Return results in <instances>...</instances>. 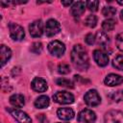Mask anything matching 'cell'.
I'll use <instances>...</instances> for the list:
<instances>
[{
    "mask_svg": "<svg viewBox=\"0 0 123 123\" xmlns=\"http://www.w3.org/2000/svg\"><path fill=\"white\" fill-rule=\"evenodd\" d=\"M49 103H50L49 97L46 95H41L36 99L35 107L37 109H44V108H47L49 106Z\"/></svg>",
    "mask_w": 123,
    "mask_h": 123,
    "instance_id": "obj_19",
    "label": "cell"
},
{
    "mask_svg": "<svg viewBox=\"0 0 123 123\" xmlns=\"http://www.w3.org/2000/svg\"><path fill=\"white\" fill-rule=\"evenodd\" d=\"M48 51L52 56L62 57L65 51V46L60 40H53L48 44Z\"/></svg>",
    "mask_w": 123,
    "mask_h": 123,
    "instance_id": "obj_3",
    "label": "cell"
},
{
    "mask_svg": "<svg viewBox=\"0 0 123 123\" xmlns=\"http://www.w3.org/2000/svg\"><path fill=\"white\" fill-rule=\"evenodd\" d=\"M120 18H121V20L123 21V10H122L121 12H120Z\"/></svg>",
    "mask_w": 123,
    "mask_h": 123,
    "instance_id": "obj_32",
    "label": "cell"
},
{
    "mask_svg": "<svg viewBox=\"0 0 123 123\" xmlns=\"http://www.w3.org/2000/svg\"><path fill=\"white\" fill-rule=\"evenodd\" d=\"M77 120L80 123H94L96 120L95 112L89 109H85L78 113Z\"/></svg>",
    "mask_w": 123,
    "mask_h": 123,
    "instance_id": "obj_6",
    "label": "cell"
},
{
    "mask_svg": "<svg viewBox=\"0 0 123 123\" xmlns=\"http://www.w3.org/2000/svg\"><path fill=\"white\" fill-rule=\"evenodd\" d=\"M86 7V2H83V1L75 2V3H73V5L70 9V12L73 16L79 17L85 12Z\"/></svg>",
    "mask_w": 123,
    "mask_h": 123,
    "instance_id": "obj_12",
    "label": "cell"
},
{
    "mask_svg": "<svg viewBox=\"0 0 123 123\" xmlns=\"http://www.w3.org/2000/svg\"><path fill=\"white\" fill-rule=\"evenodd\" d=\"M112 65L118 69V70H122L123 71V55H118L116 56L113 61H112Z\"/></svg>",
    "mask_w": 123,
    "mask_h": 123,
    "instance_id": "obj_23",
    "label": "cell"
},
{
    "mask_svg": "<svg viewBox=\"0 0 123 123\" xmlns=\"http://www.w3.org/2000/svg\"><path fill=\"white\" fill-rule=\"evenodd\" d=\"M104 82L109 86H114L121 85L123 83V77L120 76V75H117V74L111 73V74L106 76Z\"/></svg>",
    "mask_w": 123,
    "mask_h": 123,
    "instance_id": "obj_14",
    "label": "cell"
},
{
    "mask_svg": "<svg viewBox=\"0 0 123 123\" xmlns=\"http://www.w3.org/2000/svg\"><path fill=\"white\" fill-rule=\"evenodd\" d=\"M57 115L62 120H70L74 117V111L70 108H60L57 111Z\"/></svg>",
    "mask_w": 123,
    "mask_h": 123,
    "instance_id": "obj_15",
    "label": "cell"
},
{
    "mask_svg": "<svg viewBox=\"0 0 123 123\" xmlns=\"http://www.w3.org/2000/svg\"><path fill=\"white\" fill-rule=\"evenodd\" d=\"M104 119L105 123H123V112L116 110L109 111Z\"/></svg>",
    "mask_w": 123,
    "mask_h": 123,
    "instance_id": "obj_8",
    "label": "cell"
},
{
    "mask_svg": "<svg viewBox=\"0 0 123 123\" xmlns=\"http://www.w3.org/2000/svg\"><path fill=\"white\" fill-rule=\"evenodd\" d=\"M96 41L102 47H106L110 44V37L107 36L105 32H97L96 34Z\"/></svg>",
    "mask_w": 123,
    "mask_h": 123,
    "instance_id": "obj_18",
    "label": "cell"
},
{
    "mask_svg": "<svg viewBox=\"0 0 123 123\" xmlns=\"http://www.w3.org/2000/svg\"><path fill=\"white\" fill-rule=\"evenodd\" d=\"M53 100L59 104H72L74 102V96L68 91H58L53 95Z\"/></svg>",
    "mask_w": 123,
    "mask_h": 123,
    "instance_id": "obj_4",
    "label": "cell"
},
{
    "mask_svg": "<svg viewBox=\"0 0 123 123\" xmlns=\"http://www.w3.org/2000/svg\"><path fill=\"white\" fill-rule=\"evenodd\" d=\"M29 32L33 37H38L43 34V23L41 20H35L29 26Z\"/></svg>",
    "mask_w": 123,
    "mask_h": 123,
    "instance_id": "obj_10",
    "label": "cell"
},
{
    "mask_svg": "<svg viewBox=\"0 0 123 123\" xmlns=\"http://www.w3.org/2000/svg\"><path fill=\"white\" fill-rule=\"evenodd\" d=\"M115 44L119 51L123 52V33H120L115 37Z\"/></svg>",
    "mask_w": 123,
    "mask_h": 123,
    "instance_id": "obj_27",
    "label": "cell"
},
{
    "mask_svg": "<svg viewBox=\"0 0 123 123\" xmlns=\"http://www.w3.org/2000/svg\"><path fill=\"white\" fill-rule=\"evenodd\" d=\"M56 84L60 86H64V87H68V88H73L74 87L73 83L70 80L65 79V78H58L56 80Z\"/></svg>",
    "mask_w": 123,
    "mask_h": 123,
    "instance_id": "obj_21",
    "label": "cell"
},
{
    "mask_svg": "<svg viewBox=\"0 0 123 123\" xmlns=\"http://www.w3.org/2000/svg\"><path fill=\"white\" fill-rule=\"evenodd\" d=\"M9 31H10V36L11 37L15 40V41H19V40H22L25 37V32H24V29L16 24V23H13V22H11L9 24Z\"/></svg>",
    "mask_w": 123,
    "mask_h": 123,
    "instance_id": "obj_2",
    "label": "cell"
},
{
    "mask_svg": "<svg viewBox=\"0 0 123 123\" xmlns=\"http://www.w3.org/2000/svg\"><path fill=\"white\" fill-rule=\"evenodd\" d=\"M115 12H116L115 8L111 7V6L105 7V8H103V10H102V14H103L104 16H106V17H111V16H113V15L115 14Z\"/></svg>",
    "mask_w": 123,
    "mask_h": 123,
    "instance_id": "obj_24",
    "label": "cell"
},
{
    "mask_svg": "<svg viewBox=\"0 0 123 123\" xmlns=\"http://www.w3.org/2000/svg\"><path fill=\"white\" fill-rule=\"evenodd\" d=\"M93 59L96 62V63L99 66H101V67H104V66H106L109 63V57H108V55L105 52L101 51V50H94V52H93Z\"/></svg>",
    "mask_w": 123,
    "mask_h": 123,
    "instance_id": "obj_11",
    "label": "cell"
},
{
    "mask_svg": "<svg viewBox=\"0 0 123 123\" xmlns=\"http://www.w3.org/2000/svg\"><path fill=\"white\" fill-rule=\"evenodd\" d=\"M7 111L16 120L17 123H32V119L26 112L17 109H7Z\"/></svg>",
    "mask_w": 123,
    "mask_h": 123,
    "instance_id": "obj_7",
    "label": "cell"
},
{
    "mask_svg": "<svg viewBox=\"0 0 123 123\" xmlns=\"http://www.w3.org/2000/svg\"><path fill=\"white\" fill-rule=\"evenodd\" d=\"M30 50H31L33 53H35V54H39V53L41 52V50H42V43H41V42H38V41L34 42V43L31 45Z\"/></svg>",
    "mask_w": 123,
    "mask_h": 123,
    "instance_id": "obj_26",
    "label": "cell"
},
{
    "mask_svg": "<svg viewBox=\"0 0 123 123\" xmlns=\"http://www.w3.org/2000/svg\"><path fill=\"white\" fill-rule=\"evenodd\" d=\"M117 3H118L119 5H123V1H117Z\"/></svg>",
    "mask_w": 123,
    "mask_h": 123,
    "instance_id": "obj_33",
    "label": "cell"
},
{
    "mask_svg": "<svg viewBox=\"0 0 123 123\" xmlns=\"http://www.w3.org/2000/svg\"><path fill=\"white\" fill-rule=\"evenodd\" d=\"M10 103L15 108H21L24 106V97L21 94H12L10 97Z\"/></svg>",
    "mask_w": 123,
    "mask_h": 123,
    "instance_id": "obj_17",
    "label": "cell"
},
{
    "mask_svg": "<svg viewBox=\"0 0 123 123\" xmlns=\"http://www.w3.org/2000/svg\"><path fill=\"white\" fill-rule=\"evenodd\" d=\"M115 20L111 19V18H109V19H106L103 21L102 23V28L105 32H110V31H112L114 29V26H115Z\"/></svg>",
    "mask_w": 123,
    "mask_h": 123,
    "instance_id": "obj_20",
    "label": "cell"
},
{
    "mask_svg": "<svg viewBox=\"0 0 123 123\" xmlns=\"http://www.w3.org/2000/svg\"><path fill=\"white\" fill-rule=\"evenodd\" d=\"M95 40H96V37H95L93 34H91V33L87 34V35L85 37V41H86L88 45H92V44L95 42Z\"/></svg>",
    "mask_w": 123,
    "mask_h": 123,
    "instance_id": "obj_29",
    "label": "cell"
},
{
    "mask_svg": "<svg viewBox=\"0 0 123 123\" xmlns=\"http://www.w3.org/2000/svg\"><path fill=\"white\" fill-rule=\"evenodd\" d=\"M58 72H59L60 74H62V75L68 74V73L70 72V67H69V65H68L67 63L62 62V63H60V64L58 65Z\"/></svg>",
    "mask_w": 123,
    "mask_h": 123,
    "instance_id": "obj_25",
    "label": "cell"
},
{
    "mask_svg": "<svg viewBox=\"0 0 123 123\" xmlns=\"http://www.w3.org/2000/svg\"><path fill=\"white\" fill-rule=\"evenodd\" d=\"M85 25L89 27V28H94L97 25V17H96V15H94V14L88 15L85 19Z\"/></svg>",
    "mask_w": 123,
    "mask_h": 123,
    "instance_id": "obj_22",
    "label": "cell"
},
{
    "mask_svg": "<svg viewBox=\"0 0 123 123\" xmlns=\"http://www.w3.org/2000/svg\"><path fill=\"white\" fill-rule=\"evenodd\" d=\"M32 88L37 92H44L47 89V83L45 80L39 77H36L31 83Z\"/></svg>",
    "mask_w": 123,
    "mask_h": 123,
    "instance_id": "obj_13",
    "label": "cell"
},
{
    "mask_svg": "<svg viewBox=\"0 0 123 123\" xmlns=\"http://www.w3.org/2000/svg\"><path fill=\"white\" fill-rule=\"evenodd\" d=\"M37 119H38L41 123H47V119H46V117H45L44 114H39V115L37 116Z\"/></svg>",
    "mask_w": 123,
    "mask_h": 123,
    "instance_id": "obj_30",
    "label": "cell"
},
{
    "mask_svg": "<svg viewBox=\"0 0 123 123\" xmlns=\"http://www.w3.org/2000/svg\"><path fill=\"white\" fill-rule=\"evenodd\" d=\"M71 62L79 71H85L88 68V55L86 50L81 44H76L71 51Z\"/></svg>",
    "mask_w": 123,
    "mask_h": 123,
    "instance_id": "obj_1",
    "label": "cell"
},
{
    "mask_svg": "<svg viewBox=\"0 0 123 123\" xmlns=\"http://www.w3.org/2000/svg\"><path fill=\"white\" fill-rule=\"evenodd\" d=\"M84 99H85L86 104L89 107H95L101 103V97L98 94L97 90H95V89H89L85 94Z\"/></svg>",
    "mask_w": 123,
    "mask_h": 123,
    "instance_id": "obj_5",
    "label": "cell"
},
{
    "mask_svg": "<svg viewBox=\"0 0 123 123\" xmlns=\"http://www.w3.org/2000/svg\"><path fill=\"white\" fill-rule=\"evenodd\" d=\"M72 3H73V2H72L71 0H68V1H62V5H63L64 7H68V6H70Z\"/></svg>",
    "mask_w": 123,
    "mask_h": 123,
    "instance_id": "obj_31",
    "label": "cell"
},
{
    "mask_svg": "<svg viewBox=\"0 0 123 123\" xmlns=\"http://www.w3.org/2000/svg\"><path fill=\"white\" fill-rule=\"evenodd\" d=\"M86 8H88V10L90 12H96L98 11L99 8V1H87L86 2Z\"/></svg>",
    "mask_w": 123,
    "mask_h": 123,
    "instance_id": "obj_28",
    "label": "cell"
},
{
    "mask_svg": "<svg viewBox=\"0 0 123 123\" xmlns=\"http://www.w3.org/2000/svg\"><path fill=\"white\" fill-rule=\"evenodd\" d=\"M44 31L47 37H54L61 31V25L57 20L49 19L45 24Z\"/></svg>",
    "mask_w": 123,
    "mask_h": 123,
    "instance_id": "obj_9",
    "label": "cell"
},
{
    "mask_svg": "<svg viewBox=\"0 0 123 123\" xmlns=\"http://www.w3.org/2000/svg\"><path fill=\"white\" fill-rule=\"evenodd\" d=\"M0 57H1V66H4L6 62L12 57V51L9 47L2 44L0 47Z\"/></svg>",
    "mask_w": 123,
    "mask_h": 123,
    "instance_id": "obj_16",
    "label": "cell"
}]
</instances>
